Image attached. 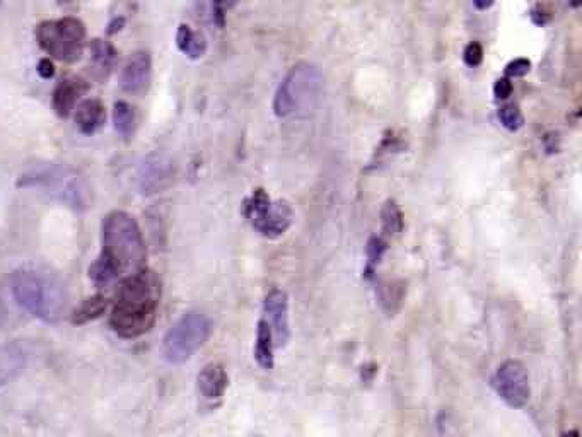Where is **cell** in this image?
I'll use <instances>...</instances> for the list:
<instances>
[{
    "label": "cell",
    "mask_w": 582,
    "mask_h": 437,
    "mask_svg": "<svg viewBox=\"0 0 582 437\" xmlns=\"http://www.w3.org/2000/svg\"><path fill=\"white\" fill-rule=\"evenodd\" d=\"M272 202L274 200L270 199V195L263 188L253 190L243 205V214H245L246 221L250 222L251 228L260 231L263 222L267 219L268 212H270Z\"/></svg>",
    "instance_id": "ac0fdd59"
},
{
    "label": "cell",
    "mask_w": 582,
    "mask_h": 437,
    "mask_svg": "<svg viewBox=\"0 0 582 437\" xmlns=\"http://www.w3.org/2000/svg\"><path fill=\"white\" fill-rule=\"evenodd\" d=\"M263 320L274 335L275 349H284L291 340V316H289V296L282 289H272L263 299Z\"/></svg>",
    "instance_id": "9c48e42d"
},
{
    "label": "cell",
    "mask_w": 582,
    "mask_h": 437,
    "mask_svg": "<svg viewBox=\"0 0 582 437\" xmlns=\"http://www.w3.org/2000/svg\"><path fill=\"white\" fill-rule=\"evenodd\" d=\"M495 393L513 408H523L530 402V374L523 362L516 359L502 362L492 378Z\"/></svg>",
    "instance_id": "ba28073f"
},
{
    "label": "cell",
    "mask_w": 582,
    "mask_h": 437,
    "mask_svg": "<svg viewBox=\"0 0 582 437\" xmlns=\"http://www.w3.org/2000/svg\"><path fill=\"white\" fill-rule=\"evenodd\" d=\"M473 6L477 7V9H489V7L492 6V2H489V4H477V2H475Z\"/></svg>",
    "instance_id": "4dcf8cb0"
},
{
    "label": "cell",
    "mask_w": 582,
    "mask_h": 437,
    "mask_svg": "<svg viewBox=\"0 0 582 437\" xmlns=\"http://www.w3.org/2000/svg\"><path fill=\"white\" fill-rule=\"evenodd\" d=\"M28 366V352L19 342L0 344V388L11 385Z\"/></svg>",
    "instance_id": "7c38bea8"
},
{
    "label": "cell",
    "mask_w": 582,
    "mask_h": 437,
    "mask_svg": "<svg viewBox=\"0 0 582 437\" xmlns=\"http://www.w3.org/2000/svg\"><path fill=\"white\" fill-rule=\"evenodd\" d=\"M9 287L19 308L45 323H57L67 311V284L48 267L24 265L14 270Z\"/></svg>",
    "instance_id": "3957f363"
},
{
    "label": "cell",
    "mask_w": 582,
    "mask_h": 437,
    "mask_svg": "<svg viewBox=\"0 0 582 437\" xmlns=\"http://www.w3.org/2000/svg\"><path fill=\"white\" fill-rule=\"evenodd\" d=\"M175 169L163 154H154L144 161L140 168V190L146 195H154L169 187L173 181Z\"/></svg>",
    "instance_id": "8fae6325"
},
{
    "label": "cell",
    "mask_w": 582,
    "mask_h": 437,
    "mask_svg": "<svg viewBox=\"0 0 582 437\" xmlns=\"http://www.w3.org/2000/svg\"><path fill=\"white\" fill-rule=\"evenodd\" d=\"M463 60L468 67H478V65L484 62V48L477 41L470 43L468 47L465 48L463 52Z\"/></svg>",
    "instance_id": "484cf974"
},
{
    "label": "cell",
    "mask_w": 582,
    "mask_h": 437,
    "mask_svg": "<svg viewBox=\"0 0 582 437\" xmlns=\"http://www.w3.org/2000/svg\"><path fill=\"white\" fill-rule=\"evenodd\" d=\"M76 125L79 132L84 135H94L105 127L106 108L103 101L88 98L79 103L76 108Z\"/></svg>",
    "instance_id": "2e32d148"
},
{
    "label": "cell",
    "mask_w": 582,
    "mask_h": 437,
    "mask_svg": "<svg viewBox=\"0 0 582 437\" xmlns=\"http://www.w3.org/2000/svg\"><path fill=\"white\" fill-rule=\"evenodd\" d=\"M123 24H125V21H123L122 18L115 19V21L110 24V30H108V33H111V35H113V33H117V31L122 30Z\"/></svg>",
    "instance_id": "f546056e"
},
{
    "label": "cell",
    "mask_w": 582,
    "mask_h": 437,
    "mask_svg": "<svg viewBox=\"0 0 582 437\" xmlns=\"http://www.w3.org/2000/svg\"><path fill=\"white\" fill-rule=\"evenodd\" d=\"M403 214L400 205L396 204L395 200H386L383 207H381V226H383V233L388 238H395L403 231Z\"/></svg>",
    "instance_id": "603a6c76"
},
{
    "label": "cell",
    "mask_w": 582,
    "mask_h": 437,
    "mask_svg": "<svg viewBox=\"0 0 582 437\" xmlns=\"http://www.w3.org/2000/svg\"><path fill=\"white\" fill-rule=\"evenodd\" d=\"M210 333L212 321L209 316L202 311H188L187 315L181 316L180 320L176 321L164 337L161 345L164 361L173 366L190 361L198 350L204 347Z\"/></svg>",
    "instance_id": "8992f818"
},
{
    "label": "cell",
    "mask_w": 582,
    "mask_h": 437,
    "mask_svg": "<svg viewBox=\"0 0 582 437\" xmlns=\"http://www.w3.org/2000/svg\"><path fill=\"white\" fill-rule=\"evenodd\" d=\"M494 94L497 100H507L513 94V82L507 77L497 79L494 84Z\"/></svg>",
    "instance_id": "83f0119b"
},
{
    "label": "cell",
    "mask_w": 582,
    "mask_h": 437,
    "mask_svg": "<svg viewBox=\"0 0 582 437\" xmlns=\"http://www.w3.org/2000/svg\"><path fill=\"white\" fill-rule=\"evenodd\" d=\"M147 246L139 222L125 210H113L103 221V250L89 267L94 286L106 289L146 269Z\"/></svg>",
    "instance_id": "6da1fadb"
},
{
    "label": "cell",
    "mask_w": 582,
    "mask_h": 437,
    "mask_svg": "<svg viewBox=\"0 0 582 437\" xmlns=\"http://www.w3.org/2000/svg\"><path fill=\"white\" fill-rule=\"evenodd\" d=\"M163 284L154 270L123 279L111 306L110 327L123 340L142 337L156 323Z\"/></svg>",
    "instance_id": "7a4b0ae2"
},
{
    "label": "cell",
    "mask_w": 582,
    "mask_h": 437,
    "mask_svg": "<svg viewBox=\"0 0 582 437\" xmlns=\"http://www.w3.org/2000/svg\"><path fill=\"white\" fill-rule=\"evenodd\" d=\"M499 120H501L502 127H506L511 132L521 129L524 123L523 113L519 110V106L514 105V103H506L499 108Z\"/></svg>",
    "instance_id": "cb8c5ba5"
},
{
    "label": "cell",
    "mask_w": 582,
    "mask_h": 437,
    "mask_svg": "<svg viewBox=\"0 0 582 437\" xmlns=\"http://www.w3.org/2000/svg\"><path fill=\"white\" fill-rule=\"evenodd\" d=\"M562 437H579V431L565 432L564 436Z\"/></svg>",
    "instance_id": "1f68e13d"
},
{
    "label": "cell",
    "mask_w": 582,
    "mask_h": 437,
    "mask_svg": "<svg viewBox=\"0 0 582 437\" xmlns=\"http://www.w3.org/2000/svg\"><path fill=\"white\" fill-rule=\"evenodd\" d=\"M110 308V301L105 298L103 294H94L91 298L82 301L79 306H77L72 315H70V321L81 327V325H86L89 321L98 320L99 316L105 315L106 309Z\"/></svg>",
    "instance_id": "ffe728a7"
},
{
    "label": "cell",
    "mask_w": 582,
    "mask_h": 437,
    "mask_svg": "<svg viewBox=\"0 0 582 437\" xmlns=\"http://www.w3.org/2000/svg\"><path fill=\"white\" fill-rule=\"evenodd\" d=\"M89 86L86 81H82L79 77H70V79H62L59 86L53 91L52 106L53 111L59 115L60 118L70 117V113L76 110L77 101L82 94L88 91Z\"/></svg>",
    "instance_id": "4fadbf2b"
},
{
    "label": "cell",
    "mask_w": 582,
    "mask_h": 437,
    "mask_svg": "<svg viewBox=\"0 0 582 437\" xmlns=\"http://www.w3.org/2000/svg\"><path fill=\"white\" fill-rule=\"evenodd\" d=\"M197 386L200 395L205 400H209V402L221 400L226 393L227 386H229V376H227L226 369L222 364L210 362L198 373Z\"/></svg>",
    "instance_id": "5bb4252c"
},
{
    "label": "cell",
    "mask_w": 582,
    "mask_h": 437,
    "mask_svg": "<svg viewBox=\"0 0 582 437\" xmlns=\"http://www.w3.org/2000/svg\"><path fill=\"white\" fill-rule=\"evenodd\" d=\"M36 41L53 59L74 64L81 59L86 43V26L81 19L67 18L43 21L36 28Z\"/></svg>",
    "instance_id": "52a82bcc"
},
{
    "label": "cell",
    "mask_w": 582,
    "mask_h": 437,
    "mask_svg": "<svg viewBox=\"0 0 582 437\" xmlns=\"http://www.w3.org/2000/svg\"><path fill=\"white\" fill-rule=\"evenodd\" d=\"M176 47L185 53L188 59L198 60L207 52V40L200 31L193 30L188 24H180L176 31Z\"/></svg>",
    "instance_id": "e0dca14e"
},
{
    "label": "cell",
    "mask_w": 582,
    "mask_h": 437,
    "mask_svg": "<svg viewBox=\"0 0 582 437\" xmlns=\"http://www.w3.org/2000/svg\"><path fill=\"white\" fill-rule=\"evenodd\" d=\"M91 60H93L94 69L103 72L106 76L117 64V48L113 47L110 41L93 40L91 41Z\"/></svg>",
    "instance_id": "7402d4cb"
},
{
    "label": "cell",
    "mask_w": 582,
    "mask_h": 437,
    "mask_svg": "<svg viewBox=\"0 0 582 437\" xmlns=\"http://www.w3.org/2000/svg\"><path fill=\"white\" fill-rule=\"evenodd\" d=\"M386 246L388 245H386L385 239L381 238V236L371 238L369 245H367V257H369V265L371 267H376L381 262V258L385 255Z\"/></svg>",
    "instance_id": "d4e9b609"
},
{
    "label": "cell",
    "mask_w": 582,
    "mask_h": 437,
    "mask_svg": "<svg viewBox=\"0 0 582 437\" xmlns=\"http://www.w3.org/2000/svg\"><path fill=\"white\" fill-rule=\"evenodd\" d=\"M531 70V62L528 59H516L511 60L509 64L506 65V76L507 79H513V77H524Z\"/></svg>",
    "instance_id": "4316f807"
},
{
    "label": "cell",
    "mask_w": 582,
    "mask_h": 437,
    "mask_svg": "<svg viewBox=\"0 0 582 437\" xmlns=\"http://www.w3.org/2000/svg\"><path fill=\"white\" fill-rule=\"evenodd\" d=\"M137 110L129 101H117L113 106V125L123 139H130L137 130Z\"/></svg>",
    "instance_id": "44dd1931"
},
{
    "label": "cell",
    "mask_w": 582,
    "mask_h": 437,
    "mask_svg": "<svg viewBox=\"0 0 582 437\" xmlns=\"http://www.w3.org/2000/svg\"><path fill=\"white\" fill-rule=\"evenodd\" d=\"M325 91V77L320 67L311 62H299L287 72L275 91V117L280 120L308 117L318 108Z\"/></svg>",
    "instance_id": "5b68a950"
},
{
    "label": "cell",
    "mask_w": 582,
    "mask_h": 437,
    "mask_svg": "<svg viewBox=\"0 0 582 437\" xmlns=\"http://www.w3.org/2000/svg\"><path fill=\"white\" fill-rule=\"evenodd\" d=\"M152 57L146 50L130 55L118 74L120 88L132 96H144L151 88Z\"/></svg>",
    "instance_id": "30bf717a"
},
{
    "label": "cell",
    "mask_w": 582,
    "mask_h": 437,
    "mask_svg": "<svg viewBox=\"0 0 582 437\" xmlns=\"http://www.w3.org/2000/svg\"><path fill=\"white\" fill-rule=\"evenodd\" d=\"M38 74L43 79H52L55 76V65H53L52 60L50 59H41L38 62Z\"/></svg>",
    "instance_id": "f1b7e54d"
},
{
    "label": "cell",
    "mask_w": 582,
    "mask_h": 437,
    "mask_svg": "<svg viewBox=\"0 0 582 437\" xmlns=\"http://www.w3.org/2000/svg\"><path fill=\"white\" fill-rule=\"evenodd\" d=\"M292 222H294V210L291 204L287 200H275L258 233L262 234L263 238L277 239L287 233Z\"/></svg>",
    "instance_id": "9a60e30c"
},
{
    "label": "cell",
    "mask_w": 582,
    "mask_h": 437,
    "mask_svg": "<svg viewBox=\"0 0 582 437\" xmlns=\"http://www.w3.org/2000/svg\"><path fill=\"white\" fill-rule=\"evenodd\" d=\"M18 187L38 190L48 199L77 212L88 210L94 202L93 187L88 178L67 164H33L19 178Z\"/></svg>",
    "instance_id": "277c9868"
},
{
    "label": "cell",
    "mask_w": 582,
    "mask_h": 437,
    "mask_svg": "<svg viewBox=\"0 0 582 437\" xmlns=\"http://www.w3.org/2000/svg\"><path fill=\"white\" fill-rule=\"evenodd\" d=\"M274 335L272 330L267 325V321H258L257 328V344H255V359H257L258 366L262 369H274L275 356Z\"/></svg>",
    "instance_id": "d6986e66"
}]
</instances>
